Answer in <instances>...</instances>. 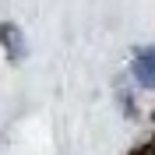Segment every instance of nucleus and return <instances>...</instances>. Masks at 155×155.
Returning a JSON list of instances; mask_svg holds the SVG:
<instances>
[{
	"label": "nucleus",
	"mask_w": 155,
	"mask_h": 155,
	"mask_svg": "<svg viewBox=\"0 0 155 155\" xmlns=\"http://www.w3.org/2000/svg\"><path fill=\"white\" fill-rule=\"evenodd\" d=\"M134 74L145 88H155V49H141L134 60Z\"/></svg>",
	"instance_id": "obj_1"
},
{
	"label": "nucleus",
	"mask_w": 155,
	"mask_h": 155,
	"mask_svg": "<svg viewBox=\"0 0 155 155\" xmlns=\"http://www.w3.org/2000/svg\"><path fill=\"white\" fill-rule=\"evenodd\" d=\"M141 155H155V145H148V148H145V152H141Z\"/></svg>",
	"instance_id": "obj_2"
}]
</instances>
